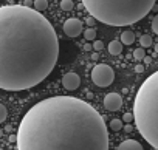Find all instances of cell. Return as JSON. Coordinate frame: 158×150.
<instances>
[{"label": "cell", "instance_id": "1", "mask_svg": "<svg viewBox=\"0 0 158 150\" xmlns=\"http://www.w3.org/2000/svg\"><path fill=\"white\" fill-rule=\"evenodd\" d=\"M59 40L53 25L27 5L0 6V88L22 91L53 71Z\"/></svg>", "mask_w": 158, "mask_h": 150}, {"label": "cell", "instance_id": "2", "mask_svg": "<svg viewBox=\"0 0 158 150\" xmlns=\"http://www.w3.org/2000/svg\"><path fill=\"white\" fill-rule=\"evenodd\" d=\"M16 138L19 150H109L110 145L104 118L89 102L71 96L34 104Z\"/></svg>", "mask_w": 158, "mask_h": 150}, {"label": "cell", "instance_id": "3", "mask_svg": "<svg viewBox=\"0 0 158 150\" xmlns=\"http://www.w3.org/2000/svg\"><path fill=\"white\" fill-rule=\"evenodd\" d=\"M156 0H82L95 20L110 26H127L144 19Z\"/></svg>", "mask_w": 158, "mask_h": 150}, {"label": "cell", "instance_id": "4", "mask_svg": "<svg viewBox=\"0 0 158 150\" xmlns=\"http://www.w3.org/2000/svg\"><path fill=\"white\" fill-rule=\"evenodd\" d=\"M133 121L139 135L158 148V73H152L139 87L133 102Z\"/></svg>", "mask_w": 158, "mask_h": 150}, {"label": "cell", "instance_id": "5", "mask_svg": "<svg viewBox=\"0 0 158 150\" xmlns=\"http://www.w3.org/2000/svg\"><path fill=\"white\" fill-rule=\"evenodd\" d=\"M92 81L98 87H109L115 81V71L106 63H98L92 70Z\"/></svg>", "mask_w": 158, "mask_h": 150}, {"label": "cell", "instance_id": "6", "mask_svg": "<svg viewBox=\"0 0 158 150\" xmlns=\"http://www.w3.org/2000/svg\"><path fill=\"white\" fill-rule=\"evenodd\" d=\"M64 33L68 37H77L82 33V22L79 19H74V17L67 19L65 23H64Z\"/></svg>", "mask_w": 158, "mask_h": 150}, {"label": "cell", "instance_id": "7", "mask_svg": "<svg viewBox=\"0 0 158 150\" xmlns=\"http://www.w3.org/2000/svg\"><path fill=\"white\" fill-rule=\"evenodd\" d=\"M123 105V96L118 93H109L104 98V108L109 111H116Z\"/></svg>", "mask_w": 158, "mask_h": 150}, {"label": "cell", "instance_id": "8", "mask_svg": "<svg viewBox=\"0 0 158 150\" xmlns=\"http://www.w3.org/2000/svg\"><path fill=\"white\" fill-rule=\"evenodd\" d=\"M79 84H81V78H79V74H76V73H73V71L64 74V78H62V85H64L65 90L74 91V90H77Z\"/></svg>", "mask_w": 158, "mask_h": 150}, {"label": "cell", "instance_id": "9", "mask_svg": "<svg viewBox=\"0 0 158 150\" xmlns=\"http://www.w3.org/2000/svg\"><path fill=\"white\" fill-rule=\"evenodd\" d=\"M116 150H144V148H143V145L138 141H135V139H126V141H123L118 145Z\"/></svg>", "mask_w": 158, "mask_h": 150}, {"label": "cell", "instance_id": "10", "mask_svg": "<svg viewBox=\"0 0 158 150\" xmlns=\"http://www.w3.org/2000/svg\"><path fill=\"white\" fill-rule=\"evenodd\" d=\"M109 53H110L112 56L121 54V53H123V43H121L119 40H112V42L109 43Z\"/></svg>", "mask_w": 158, "mask_h": 150}, {"label": "cell", "instance_id": "11", "mask_svg": "<svg viewBox=\"0 0 158 150\" xmlns=\"http://www.w3.org/2000/svg\"><path fill=\"white\" fill-rule=\"evenodd\" d=\"M123 45H132L135 42V34L133 31H124L121 34V40H119Z\"/></svg>", "mask_w": 158, "mask_h": 150}, {"label": "cell", "instance_id": "12", "mask_svg": "<svg viewBox=\"0 0 158 150\" xmlns=\"http://www.w3.org/2000/svg\"><path fill=\"white\" fill-rule=\"evenodd\" d=\"M152 43H153V40H152V37H150L149 34H143V36L139 37V45H141V48H149V47H152Z\"/></svg>", "mask_w": 158, "mask_h": 150}, {"label": "cell", "instance_id": "13", "mask_svg": "<svg viewBox=\"0 0 158 150\" xmlns=\"http://www.w3.org/2000/svg\"><path fill=\"white\" fill-rule=\"evenodd\" d=\"M48 8V0H34V10L42 13Z\"/></svg>", "mask_w": 158, "mask_h": 150}, {"label": "cell", "instance_id": "14", "mask_svg": "<svg viewBox=\"0 0 158 150\" xmlns=\"http://www.w3.org/2000/svg\"><path fill=\"white\" fill-rule=\"evenodd\" d=\"M109 127H110V130H113V132H119V130L123 128V121H121V119H112L110 124H109Z\"/></svg>", "mask_w": 158, "mask_h": 150}, {"label": "cell", "instance_id": "15", "mask_svg": "<svg viewBox=\"0 0 158 150\" xmlns=\"http://www.w3.org/2000/svg\"><path fill=\"white\" fill-rule=\"evenodd\" d=\"M73 8H74L73 0H62L60 2V10L62 11H71Z\"/></svg>", "mask_w": 158, "mask_h": 150}, {"label": "cell", "instance_id": "16", "mask_svg": "<svg viewBox=\"0 0 158 150\" xmlns=\"http://www.w3.org/2000/svg\"><path fill=\"white\" fill-rule=\"evenodd\" d=\"M84 37L87 40H95L96 39V31L93 30V26H89L85 31H84Z\"/></svg>", "mask_w": 158, "mask_h": 150}, {"label": "cell", "instance_id": "17", "mask_svg": "<svg viewBox=\"0 0 158 150\" xmlns=\"http://www.w3.org/2000/svg\"><path fill=\"white\" fill-rule=\"evenodd\" d=\"M146 56V51H144V48H136V50H133V57L136 59V60H141L143 57Z\"/></svg>", "mask_w": 158, "mask_h": 150}, {"label": "cell", "instance_id": "18", "mask_svg": "<svg viewBox=\"0 0 158 150\" xmlns=\"http://www.w3.org/2000/svg\"><path fill=\"white\" fill-rule=\"evenodd\" d=\"M6 116H8V110H6V107H5L3 104H0V122H3V121L6 119Z\"/></svg>", "mask_w": 158, "mask_h": 150}, {"label": "cell", "instance_id": "19", "mask_svg": "<svg viewBox=\"0 0 158 150\" xmlns=\"http://www.w3.org/2000/svg\"><path fill=\"white\" fill-rule=\"evenodd\" d=\"M92 48H93L95 51H101V50H104V42H102V40H96V39H95V42H93Z\"/></svg>", "mask_w": 158, "mask_h": 150}, {"label": "cell", "instance_id": "20", "mask_svg": "<svg viewBox=\"0 0 158 150\" xmlns=\"http://www.w3.org/2000/svg\"><path fill=\"white\" fill-rule=\"evenodd\" d=\"M152 31L156 34L158 33V16H155L153 19H152Z\"/></svg>", "mask_w": 158, "mask_h": 150}, {"label": "cell", "instance_id": "21", "mask_svg": "<svg viewBox=\"0 0 158 150\" xmlns=\"http://www.w3.org/2000/svg\"><path fill=\"white\" fill-rule=\"evenodd\" d=\"M123 121H124V122H130V121H133V115H132V113H124Z\"/></svg>", "mask_w": 158, "mask_h": 150}, {"label": "cell", "instance_id": "22", "mask_svg": "<svg viewBox=\"0 0 158 150\" xmlns=\"http://www.w3.org/2000/svg\"><path fill=\"white\" fill-rule=\"evenodd\" d=\"M85 23H87L89 26H93V25L96 23V20H95V17H92V16H89V17L85 19Z\"/></svg>", "mask_w": 158, "mask_h": 150}, {"label": "cell", "instance_id": "23", "mask_svg": "<svg viewBox=\"0 0 158 150\" xmlns=\"http://www.w3.org/2000/svg\"><path fill=\"white\" fill-rule=\"evenodd\" d=\"M135 71H136V73H143V71H144V65H141V63L135 65Z\"/></svg>", "mask_w": 158, "mask_h": 150}, {"label": "cell", "instance_id": "24", "mask_svg": "<svg viewBox=\"0 0 158 150\" xmlns=\"http://www.w3.org/2000/svg\"><path fill=\"white\" fill-rule=\"evenodd\" d=\"M123 128H124V130H126V132H127V133H130V132H132V130H133V127H132V125H130V124H129V122H127V125H123Z\"/></svg>", "mask_w": 158, "mask_h": 150}, {"label": "cell", "instance_id": "25", "mask_svg": "<svg viewBox=\"0 0 158 150\" xmlns=\"http://www.w3.org/2000/svg\"><path fill=\"white\" fill-rule=\"evenodd\" d=\"M90 59H92V60H98V59H99V56H98V51H95V53H92V56H90Z\"/></svg>", "mask_w": 158, "mask_h": 150}, {"label": "cell", "instance_id": "26", "mask_svg": "<svg viewBox=\"0 0 158 150\" xmlns=\"http://www.w3.org/2000/svg\"><path fill=\"white\" fill-rule=\"evenodd\" d=\"M92 50H93V48H92L90 43H85V45H84V51H92Z\"/></svg>", "mask_w": 158, "mask_h": 150}, {"label": "cell", "instance_id": "27", "mask_svg": "<svg viewBox=\"0 0 158 150\" xmlns=\"http://www.w3.org/2000/svg\"><path fill=\"white\" fill-rule=\"evenodd\" d=\"M143 60H144L146 63H150V62H152V57H150V56H144V57H143Z\"/></svg>", "mask_w": 158, "mask_h": 150}, {"label": "cell", "instance_id": "28", "mask_svg": "<svg viewBox=\"0 0 158 150\" xmlns=\"http://www.w3.org/2000/svg\"><path fill=\"white\" fill-rule=\"evenodd\" d=\"M16 139H17L16 135H11V136H10V142H16Z\"/></svg>", "mask_w": 158, "mask_h": 150}, {"label": "cell", "instance_id": "29", "mask_svg": "<svg viewBox=\"0 0 158 150\" xmlns=\"http://www.w3.org/2000/svg\"><path fill=\"white\" fill-rule=\"evenodd\" d=\"M3 136V130H0V138H2Z\"/></svg>", "mask_w": 158, "mask_h": 150}, {"label": "cell", "instance_id": "30", "mask_svg": "<svg viewBox=\"0 0 158 150\" xmlns=\"http://www.w3.org/2000/svg\"><path fill=\"white\" fill-rule=\"evenodd\" d=\"M8 150H11V148H8Z\"/></svg>", "mask_w": 158, "mask_h": 150}, {"label": "cell", "instance_id": "31", "mask_svg": "<svg viewBox=\"0 0 158 150\" xmlns=\"http://www.w3.org/2000/svg\"><path fill=\"white\" fill-rule=\"evenodd\" d=\"M0 150H2V148H0Z\"/></svg>", "mask_w": 158, "mask_h": 150}]
</instances>
